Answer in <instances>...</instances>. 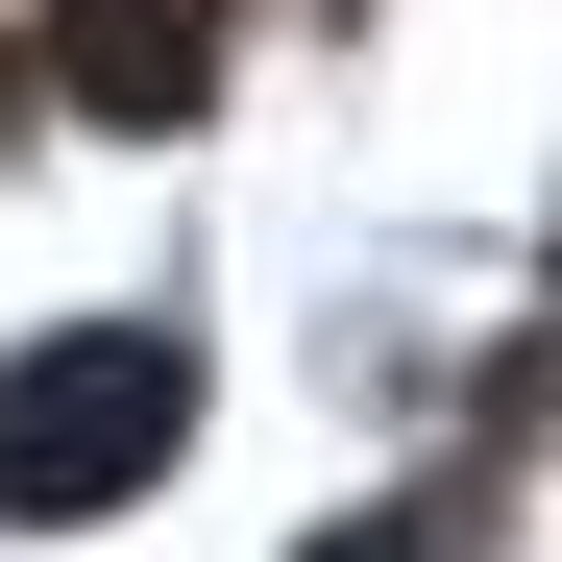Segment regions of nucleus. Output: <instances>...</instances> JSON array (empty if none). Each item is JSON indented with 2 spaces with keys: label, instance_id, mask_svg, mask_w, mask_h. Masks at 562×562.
<instances>
[{
  "label": "nucleus",
  "instance_id": "nucleus-1",
  "mask_svg": "<svg viewBox=\"0 0 562 562\" xmlns=\"http://www.w3.org/2000/svg\"><path fill=\"white\" fill-rule=\"evenodd\" d=\"M171 440H196V367H171L147 318H74V342L0 367V514H99V490H147Z\"/></svg>",
  "mask_w": 562,
  "mask_h": 562
},
{
  "label": "nucleus",
  "instance_id": "nucleus-2",
  "mask_svg": "<svg viewBox=\"0 0 562 562\" xmlns=\"http://www.w3.org/2000/svg\"><path fill=\"white\" fill-rule=\"evenodd\" d=\"M49 74H74L99 123H196V99H221V0H74Z\"/></svg>",
  "mask_w": 562,
  "mask_h": 562
},
{
  "label": "nucleus",
  "instance_id": "nucleus-3",
  "mask_svg": "<svg viewBox=\"0 0 562 562\" xmlns=\"http://www.w3.org/2000/svg\"><path fill=\"white\" fill-rule=\"evenodd\" d=\"M464 538H490V514H464V490H392V514H342L318 562H464Z\"/></svg>",
  "mask_w": 562,
  "mask_h": 562
}]
</instances>
